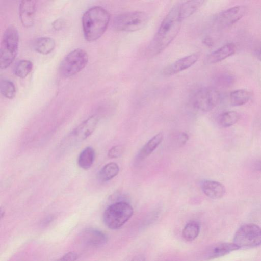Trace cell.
Masks as SVG:
<instances>
[{"label": "cell", "mask_w": 261, "mask_h": 261, "mask_svg": "<svg viewBox=\"0 0 261 261\" xmlns=\"http://www.w3.org/2000/svg\"><path fill=\"white\" fill-rule=\"evenodd\" d=\"M179 11V3L175 4L162 21L156 33L146 50L150 58L164 50L178 34L182 21Z\"/></svg>", "instance_id": "1"}, {"label": "cell", "mask_w": 261, "mask_h": 261, "mask_svg": "<svg viewBox=\"0 0 261 261\" xmlns=\"http://www.w3.org/2000/svg\"><path fill=\"white\" fill-rule=\"evenodd\" d=\"M110 19L109 13L103 7L96 6L89 8L82 19L85 38L93 41L100 38L106 30Z\"/></svg>", "instance_id": "2"}, {"label": "cell", "mask_w": 261, "mask_h": 261, "mask_svg": "<svg viewBox=\"0 0 261 261\" xmlns=\"http://www.w3.org/2000/svg\"><path fill=\"white\" fill-rule=\"evenodd\" d=\"M133 208L127 202L119 201L109 205L105 210L103 220L111 229L121 228L132 216Z\"/></svg>", "instance_id": "3"}, {"label": "cell", "mask_w": 261, "mask_h": 261, "mask_svg": "<svg viewBox=\"0 0 261 261\" xmlns=\"http://www.w3.org/2000/svg\"><path fill=\"white\" fill-rule=\"evenodd\" d=\"M19 33L17 28L9 26L4 33L0 50V66L2 69L9 67L17 55Z\"/></svg>", "instance_id": "4"}, {"label": "cell", "mask_w": 261, "mask_h": 261, "mask_svg": "<svg viewBox=\"0 0 261 261\" xmlns=\"http://www.w3.org/2000/svg\"><path fill=\"white\" fill-rule=\"evenodd\" d=\"M149 19L148 14L143 11L126 12L116 16L113 21L114 30L121 32H135L143 28Z\"/></svg>", "instance_id": "5"}, {"label": "cell", "mask_w": 261, "mask_h": 261, "mask_svg": "<svg viewBox=\"0 0 261 261\" xmlns=\"http://www.w3.org/2000/svg\"><path fill=\"white\" fill-rule=\"evenodd\" d=\"M88 59L87 52L83 49L77 48L71 51L61 62L60 73L65 77L76 74L86 66Z\"/></svg>", "instance_id": "6"}, {"label": "cell", "mask_w": 261, "mask_h": 261, "mask_svg": "<svg viewBox=\"0 0 261 261\" xmlns=\"http://www.w3.org/2000/svg\"><path fill=\"white\" fill-rule=\"evenodd\" d=\"M239 249H249L261 245V228L252 224L241 226L236 231L233 242Z\"/></svg>", "instance_id": "7"}, {"label": "cell", "mask_w": 261, "mask_h": 261, "mask_svg": "<svg viewBox=\"0 0 261 261\" xmlns=\"http://www.w3.org/2000/svg\"><path fill=\"white\" fill-rule=\"evenodd\" d=\"M221 95L216 89L203 87L198 89L192 97V103L197 109L208 112L220 101Z\"/></svg>", "instance_id": "8"}, {"label": "cell", "mask_w": 261, "mask_h": 261, "mask_svg": "<svg viewBox=\"0 0 261 261\" xmlns=\"http://www.w3.org/2000/svg\"><path fill=\"white\" fill-rule=\"evenodd\" d=\"M98 122L97 118L92 116L72 130L65 140V145L74 144L86 139L94 131Z\"/></svg>", "instance_id": "9"}, {"label": "cell", "mask_w": 261, "mask_h": 261, "mask_svg": "<svg viewBox=\"0 0 261 261\" xmlns=\"http://www.w3.org/2000/svg\"><path fill=\"white\" fill-rule=\"evenodd\" d=\"M199 57V53H194L182 57L163 69L161 74L165 76H169L184 71L194 64Z\"/></svg>", "instance_id": "10"}, {"label": "cell", "mask_w": 261, "mask_h": 261, "mask_svg": "<svg viewBox=\"0 0 261 261\" xmlns=\"http://www.w3.org/2000/svg\"><path fill=\"white\" fill-rule=\"evenodd\" d=\"M246 8L238 5L229 8L220 12L217 17V22L223 27H229L240 20L245 15Z\"/></svg>", "instance_id": "11"}, {"label": "cell", "mask_w": 261, "mask_h": 261, "mask_svg": "<svg viewBox=\"0 0 261 261\" xmlns=\"http://www.w3.org/2000/svg\"><path fill=\"white\" fill-rule=\"evenodd\" d=\"M35 1H22L19 7L20 21L25 27H30L34 24L36 11Z\"/></svg>", "instance_id": "12"}, {"label": "cell", "mask_w": 261, "mask_h": 261, "mask_svg": "<svg viewBox=\"0 0 261 261\" xmlns=\"http://www.w3.org/2000/svg\"><path fill=\"white\" fill-rule=\"evenodd\" d=\"M239 249L233 243H219L209 247L204 253V258L211 260L223 256L231 252Z\"/></svg>", "instance_id": "13"}, {"label": "cell", "mask_w": 261, "mask_h": 261, "mask_svg": "<svg viewBox=\"0 0 261 261\" xmlns=\"http://www.w3.org/2000/svg\"><path fill=\"white\" fill-rule=\"evenodd\" d=\"M82 239L84 243L92 247H99L106 243L107 235L101 230L96 228H88L82 234Z\"/></svg>", "instance_id": "14"}, {"label": "cell", "mask_w": 261, "mask_h": 261, "mask_svg": "<svg viewBox=\"0 0 261 261\" xmlns=\"http://www.w3.org/2000/svg\"><path fill=\"white\" fill-rule=\"evenodd\" d=\"M201 187L204 194L213 199L221 198L226 193L225 186L215 180H205L202 182Z\"/></svg>", "instance_id": "15"}, {"label": "cell", "mask_w": 261, "mask_h": 261, "mask_svg": "<svg viewBox=\"0 0 261 261\" xmlns=\"http://www.w3.org/2000/svg\"><path fill=\"white\" fill-rule=\"evenodd\" d=\"M237 47L233 43H228L212 51L207 57L209 63H216L232 56L236 51Z\"/></svg>", "instance_id": "16"}, {"label": "cell", "mask_w": 261, "mask_h": 261, "mask_svg": "<svg viewBox=\"0 0 261 261\" xmlns=\"http://www.w3.org/2000/svg\"><path fill=\"white\" fill-rule=\"evenodd\" d=\"M164 137L162 132L152 137L140 150L137 159L142 160L149 156L162 142Z\"/></svg>", "instance_id": "17"}, {"label": "cell", "mask_w": 261, "mask_h": 261, "mask_svg": "<svg viewBox=\"0 0 261 261\" xmlns=\"http://www.w3.org/2000/svg\"><path fill=\"white\" fill-rule=\"evenodd\" d=\"M253 96V93L247 89H237L229 94V101L231 105L240 106L249 102Z\"/></svg>", "instance_id": "18"}, {"label": "cell", "mask_w": 261, "mask_h": 261, "mask_svg": "<svg viewBox=\"0 0 261 261\" xmlns=\"http://www.w3.org/2000/svg\"><path fill=\"white\" fill-rule=\"evenodd\" d=\"M55 46V40L48 37L38 38L34 42L35 50L40 54L43 55H46L51 52Z\"/></svg>", "instance_id": "19"}, {"label": "cell", "mask_w": 261, "mask_h": 261, "mask_svg": "<svg viewBox=\"0 0 261 261\" xmlns=\"http://www.w3.org/2000/svg\"><path fill=\"white\" fill-rule=\"evenodd\" d=\"M179 3L180 14L184 20L194 14L203 5L204 1H188Z\"/></svg>", "instance_id": "20"}, {"label": "cell", "mask_w": 261, "mask_h": 261, "mask_svg": "<svg viewBox=\"0 0 261 261\" xmlns=\"http://www.w3.org/2000/svg\"><path fill=\"white\" fill-rule=\"evenodd\" d=\"M95 156L94 149L91 147H87L80 153L77 159L79 166L85 170L90 168L92 165Z\"/></svg>", "instance_id": "21"}, {"label": "cell", "mask_w": 261, "mask_h": 261, "mask_svg": "<svg viewBox=\"0 0 261 261\" xmlns=\"http://www.w3.org/2000/svg\"><path fill=\"white\" fill-rule=\"evenodd\" d=\"M119 167L115 162H110L106 164L98 173V177L102 181H109L118 174Z\"/></svg>", "instance_id": "22"}, {"label": "cell", "mask_w": 261, "mask_h": 261, "mask_svg": "<svg viewBox=\"0 0 261 261\" xmlns=\"http://www.w3.org/2000/svg\"><path fill=\"white\" fill-rule=\"evenodd\" d=\"M240 114L235 111H228L221 114L219 124L223 127H228L236 124L240 119Z\"/></svg>", "instance_id": "23"}, {"label": "cell", "mask_w": 261, "mask_h": 261, "mask_svg": "<svg viewBox=\"0 0 261 261\" xmlns=\"http://www.w3.org/2000/svg\"><path fill=\"white\" fill-rule=\"evenodd\" d=\"M200 224L198 222L193 221L188 223L184 227L182 234L184 239L187 241L194 240L200 232Z\"/></svg>", "instance_id": "24"}, {"label": "cell", "mask_w": 261, "mask_h": 261, "mask_svg": "<svg viewBox=\"0 0 261 261\" xmlns=\"http://www.w3.org/2000/svg\"><path fill=\"white\" fill-rule=\"evenodd\" d=\"M33 64L28 60L19 61L15 66L14 71L15 74L21 78L25 77L32 71Z\"/></svg>", "instance_id": "25"}, {"label": "cell", "mask_w": 261, "mask_h": 261, "mask_svg": "<svg viewBox=\"0 0 261 261\" xmlns=\"http://www.w3.org/2000/svg\"><path fill=\"white\" fill-rule=\"evenodd\" d=\"M1 92L6 98H13L16 94V88L14 83L9 80L3 79L1 81Z\"/></svg>", "instance_id": "26"}, {"label": "cell", "mask_w": 261, "mask_h": 261, "mask_svg": "<svg viewBox=\"0 0 261 261\" xmlns=\"http://www.w3.org/2000/svg\"><path fill=\"white\" fill-rule=\"evenodd\" d=\"M124 148L122 145H116L112 147L108 152V156L110 158H118L122 155Z\"/></svg>", "instance_id": "27"}, {"label": "cell", "mask_w": 261, "mask_h": 261, "mask_svg": "<svg viewBox=\"0 0 261 261\" xmlns=\"http://www.w3.org/2000/svg\"><path fill=\"white\" fill-rule=\"evenodd\" d=\"M78 258V254L75 252H70L65 254L55 261H75Z\"/></svg>", "instance_id": "28"}, {"label": "cell", "mask_w": 261, "mask_h": 261, "mask_svg": "<svg viewBox=\"0 0 261 261\" xmlns=\"http://www.w3.org/2000/svg\"><path fill=\"white\" fill-rule=\"evenodd\" d=\"M189 140V136L185 132L180 133L177 138L176 142L177 145L181 147L186 144Z\"/></svg>", "instance_id": "29"}, {"label": "cell", "mask_w": 261, "mask_h": 261, "mask_svg": "<svg viewBox=\"0 0 261 261\" xmlns=\"http://www.w3.org/2000/svg\"><path fill=\"white\" fill-rule=\"evenodd\" d=\"M254 54L255 57L261 61V43L258 44L254 48Z\"/></svg>", "instance_id": "30"}, {"label": "cell", "mask_w": 261, "mask_h": 261, "mask_svg": "<svg viewBox=\"0 0 261 261\" xmlns=\"http://www.w3.org/2000/svg\"><path fill=\"white\" fill-rule=\"evenodd\" d=\"M63 25V22L61 19L55 20L53 24V28L56 30L60 29L62 28Z\"/></svg>", "instance_id": "31"}, {"label": "cell", "mask_w": 261, "mask_h": 261, "mask_svg": "<svg viewBox=\"0 0 261 261\" xmlns=\"http://www.w3.org/2000/svg\"><path fill=\"white\" fill-rule=\"evenodd\" d=\"M132 261H145V257L143 255H139L135 257Z\"/></svg>", "instance_id": "32"}, {"label": "cell", "mask_w": 261, "mask_h": 261, "mask_svg": "<svg viewBox=\"0 0 261 261\" xmlns=\"http://www.w3.org/2000/svg\"><path fill=\"white\" fill-rule=\"evenodd\" d=\"M204 41L205 44L207 46H211L213 44V42L212 39L210 37L205 38Z\"/></svg>", "instance_id": "33"}, {"label": "cell", "mask_w": 261, "mask_h": 261, "mask_svg": "<svg viewBox=\"0 0 261 261\" xmlns=\"http://www.w3.org/2000/svg\"><path fill=\"white\" fill-rule=\"evenodd\" d=\"M255 169L259 171H261V160L256 162L254 164Z\"/></svg>", "instance_id": "34"}]
</instances>
